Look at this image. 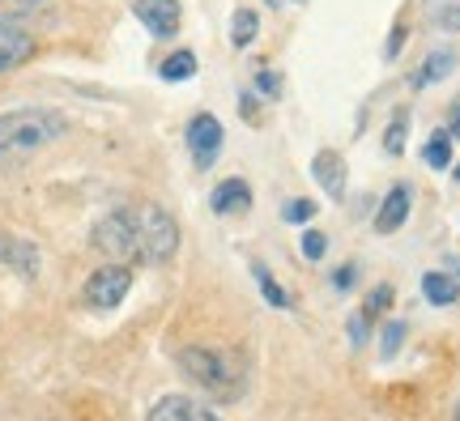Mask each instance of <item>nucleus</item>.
Wrapping results in <instances>:
<instances>
[{"label":"nucleus","instance_id":"4","mask_svg":"<svg viewBox=\"0 0 460 421\" xmlns=\"http://www.w3.org/2000/svg\"><path fill=\"white\" fill-rule=\"evenodd\" d=\"M94 247L115 264L119 259H137V217H132V209L107 213L94 226Z\"/></svg>","mask_w":460,"mask_h":421},{"label":"nucleus","instance_id":"24","mask_svg":"<svg viewBox=\"0 0 460 421\" xmlns=\"http://www.w3.org/2000/svg\"><path fill=\"white\" fill-rule=\"evenodd\" d=\"M388 303H393V285H376V290H371V298H367V315L388 311Z\"/></svg>","mask_w":460,"mask_h":421},{"label":"nucleus","instance_id":"33","mask_svg":"<svg viewBox=\"0 0 460 421\" xmlns=\"http://www.w3.org/2000/svg\"><path fill=\"white\" fill-rule=\"evenodd\" d=\"M456 179H460V166H456Z\"/></svg>","mask_w":460,"mask_h":421},{"label":"nucleus","instance_id":"18","mask_svg":"<svg viewBox=\"0 0 460 421\" xmlns=\"http://www.w3.org/2000/svg\"><path fill=\"white\" fill-rule=\"evenodd\" d=\"M422 158H427V166H435V171L452 166V136H447V132H435L427 141V149H422Z\"/></svg>","mask_w":460,"mask_h":421},{"label":"nucleus","instance_id":"13","mask_svg":"<svg viewBox=\"0 0 460 421\" xmlns=\"http://www.w3.org/2000/svg\"><path fill=\"white\" fill-rule=\"evenodd\" d=\"M209 205H214V213H222V217L247 213L252 209V188H247V179H226V183H217Z\"/></svg>","mask_w":460,"mask_h":421},{"label":"nucleus","instance_id":"30","mask_svg":"<svg viewBox=\"0 0 460 421\" xmlns=\"http://www.w3.org/2000/svg\"><path fill=\"white\" fill-rule=\"evenodd\" d=\"M452 136H460V102H456V111H452Z\"/></svg>","mask_w":460,"mask_h":421},{"label":"nucleus","instance_id":"25","mask_svg":"<svg viewBox=\"0 0 460 421\" xmlns=\"http://www.w3.org/2000/svg\"><path fill=\"white\" fill-rule=\"evenodd\" d=\"M256 85L264 90V98H278L281 94V77H278V73H256Z\"/></svg>","mask_w":460,"mask_h":421},{"label":"nucleus","instance_id":"12","mask_svg":"<svg viewBox=\"0 0 460 421\" xmlns=\"http://www.w3.org/2000/svg\"><path fill=\"white\" fill-rule=\"evenodd\" d=\"M410 196L413 192L405 188V183L384 196V209L376 213V230H379V234H393V230L405 226V217H410Z\"/></svg>","mask_w":460,"mask_h":421},{"label":"nucleus","instance_id":"3","mask_svg":"<svg viewBox=\"0 0 460 421\" xmlns=\"http://www.w3.org/2000/svg\"><path fill=\"white\" fill-rule=\"evenodd\" d=\"M137 259L146 264H166V259L180 251V222L158 205H137Z\"/></svg>","mask_w":460,"mask_h":421},{"label":"nucleus","instance_id":"17","mask_svg":"<svg viewBox=\"0 0 460 421\" xmlns=\"http://www.w3.org/2000/svg\"><path fill=\"white\" fill-rule=\"evenodd\" d=\"M158 73H163L166 82H188V77L197 73V56H192V51H175V56H166L163 60Z\"/></svg>","mask_w":460,"mask_h":421},{"label":"nucleus","instance_id":"31","mask_svg":"<svg viewBox=\"0 0 460 421\" xmlns=\"http://www.w3.org/2000/svg\"><path fill=\"white\" fill-rule=\"evenodd\" d=\"M9 4H17V9H34V4H43V0H9Z\"/></svg>","mask_w":460,"mask_h":421},{"label":"nucleus","instance_id":"20","mask_svg":"<svg viewBox=\"0 0 460 421\" xmlns=\"http://www.w3.org/2000/svg\"><path fill=\"white\" fill-rule=\"evenodd\" d=\"M256 281H261V290H264V298L273 303V307H290V298H286V290H281L278 281H273V273L264 268V264H256Z\"/></svg>","mask_w":460,"mask_h":421},{"label":"nucleus","instance_id":"8","mask_svg":"<svg viewBox=\"0 0 460 421\" xmlns=\"http://www.w3.org/2000/svg\"><path fill=\"white\" fill-rule=\"evenodd\" d=\"M34 56V34L13 26V22H0V73H13Z\"/></svg>","mask_w":460,"mask_h":421},{"label":"nucleus","instance_id":"21","mask_svg":"<svg viewBox=\"0 0 460 421\" xmlns=\"http://www.w3.org/2000/svg\"><path fill=\"white\" fill-rule=\"evenodd\" d=\"M401 340H405V324L393 320V324H384V340H379V357H396L401 349Z\"/></svg>","mask_w":460,"mask_h":421},{"label":"nucleus","instance_id":"2","mask_svg":"<svg viewBox=\"0 0 460 421\" xmlns=\"http://www.w3.org/2000/svg\"><path fill=\"white\" fill-rule=\"evenodd\" d=\"M180 366L192 383H200V388L214 391V396H226V400L243 396V388H247V366L230 354V349L192 345V349H183L180 354Z\"/></svg>","mask_w":460,"mask_h":421},{"label":"nucleus","instance_id":"23","mask_svg":"<svg viewBox=\"0 0 460 421\" xmlns=\"http://www.w3.org/2000/svg\"><path fill=\"white\" fill-rule=\"evenodd\" d=\"M324 251H329V239H324L320 230H307V234H303V256H307V259H320Z\"/></svg>","mask_w":460,"mask_h":421},{"label":"nucleus","instance_id":"9","mask_svg":"<svg viewBox=\"0 0 460 421\" xmlns=\"http://www.w3.org/2000/svg\"><path fill=\"white\" fill-rule=\"evenodd\" d=\"M146 421H222V417L209 413V408L200 405V400H192V396H163L158 405L149 408Z\"/></svg>","mask_w":460,"mask_h":421},{"label":"nucleus","instance_id":"7","mask_svg":"<svg viewBox=\"0 0 460 421\" xmlns=\"http://www.w3.org/2000/svg\"><path fill=\"white\" fill-rule=\"evenodd\" d=\"M132 13H137V22H141L149 34H158V39H171L183 22L180 0H137Z\"/></svg>","mask_w":460,"mask_h":421},{"label":"nucleus","instance_id":"29","mask_svg":"<svg viewBox=\"0 0 460 421\" xmlns=\"http://www.w3.org/2000/svg\"><path fill=\"white\" fill-rule=\"evenodd\" d=\"M401 43H405V34L396 31V34H393V39H388V56H396V51H401Z\"/></svg>","mask_w":460,"mask_h":421},{"label":"nucleus","instance_id":"28","mask_svg":"<svg viewBox=\"0 0 460 421\" xmlns=\"http://www.w3.org/2000/svg\"><path fill=\"white\" fill-rule=\"evenodd\" d=\"M332 285H337V290H349V285H354V268H337Z\"/></svg>","mask_w":460,"mask_h":421},{"label":"nucleus","instance_id":"15","mask_svg":"<svg viewBox=\"0 0 460 421\" xmlns=\"http://www.w3.org/2000/svg\"><path fill=\"white\" fill-rule=\"evenodd\" d=\"M452 68H456V56H452V51H435V56H430V60H427V65H422V73L413 77V85L444 82V77H447V73H452Z\"/></svg>","mask_w":460,"mask_h":421},{"label":"nucleus","instance_id":"16","mask_svg":"<svg viewBox=\"0 0 460 421\" xmlns=\"http://www.w3.org/2000/svg\"><path fill=\"white\" fill-rule=\"evenodd\" d=\"M256 31H261V13H256V9H239L234 22H230V39H234V48H247V43L256 39Z\"/></svg>","mask_w":460,"mask_h":421},{"label":"nucleus","instance_id":"11","mask_svg":"<svg viewBox=\"0 0 460 421\" xmlns=\"http://www.w3.org/2000/svg\"><path fill=\"white\" fill-rule=\"evenodd\" d=\"M312 175H315V183L332 196V200H341L345 196V162H341V153L320 149V153H315V162H312Z\"/></svg>","mask_w":460,"mask_h":421},{"label":"nucleus","instance_id":"26","mask_svg":"<svg viewBox=\"0 0 460 421\" xmlns=\"http://www.w3.org/2000/svg\"><path fill=\"white\" fill-rule=\"evenodd\" d=\"M439 26L460 31V0H452V4H444V9H439Z\"/></svg>","mask_w":460,"mask_h":421},{"label":"nucleus","instance_id":"32","mask_svg":"<svg viewBox=\"0 0 460 421\" xmlns=\"http://www.w3.org/2000/svg\"><path fill=\"white\" fill-rule=\"evenodd\" d=\"M456 421H460V405H456Z\"/></svg>","mask_w":460,"mask_h":421},{"label":"nucleus","instance_id":"5","mask_svg":"<svg viewBox=\"0 0 460 421\" xmlns=\"http://www.w3.org/2000/svg\"><path fill=\"white\" fill-rule=\"evenodd\" d=\"M128 290H132L128 268H124V264H102L99 273L85 281V303H90L94 311H111L128 298Z\"/></svg>","mask_w":460,"mask_h":421},{"label":"nucleus","instance_id":"6","mask_svg":"<svg viewBox=\"0 0 460 421\" xmlns=\"http://www.w3.org/2000/svg\"><path fill=\"white\" fill-rule=\"evenodd\" d=\"M188 149H192L197 171H209L217 162V149H222V124H217V115H209V111L192 115V124H188Z\"/></svg>","mask_w":460,"mask_h":421},{"label":"nucleus","instance_id":"34","mask_svg":"<svg viewBox=\"0 0 460 421\" xmlns=\"http://www.w3.org/2000/svg\"><path fill=\"white\" fill-rule=\"evenodd\" d=\"M298 4H303V0H298Z\"/></svg>","mask_w":460,"mask_h":421},{"label":"nucleus","instance_id":"10","mask_svg":"<svg viewBox=\"0 0 460 421\" xmlns=\"http://www.w3.org/2000/svg\"><path fill=\"white\" fill-rule=\"evenodd\" d=\"M0 268H13L22 276L39 273V247L17 239V234H0Z\"/></svg>","mask_w":460,"mask_h":421},{"label":"nucleus","instance_id":"1","mask_svg":"<svg viewBox=\"0 0 460 421\" xmlns=\"http://www.w3.org/2000/svg\"><path fill=\"white\" fill-rule=\"evenodd\" d=\"M68 132V119L51 107H17L0 115V162H22Z\"/></svg>","mask_w":460,"mask_h":421},{"label":"nucleus","instance_id":"19","mask_svg":"<svg viewBox=\"0 0 460 421\" xmlns=\"http://www.w3.org/2000/svg\"><path fill=\"white\" fill-rule=\"evenodd\" d=\"M405 136H410V111H396V119L388 124V136H384V149L388 153H405Z\"/></svg>","mask_w":460,"mask_h":421},{"label":"nucleus","instance_id":"14","mask_svg":"<svg viewBox=\"0 0 460 421\" xmlns=\"http://www.w3.org/2000/svg\"><path fill=\"white\" fill-rule=\"evenodd\" d=\"M422 294H427L435 307H452L460 298V285H456V276H447V273H427L422 276Z\"/></svg>","mask_w":460,"mask_h":421},{"label":"nucleus","instance_id":"22","mask_svg":"<svg viewBox=\"0 0 460 421\" xmlns=\"http://www.w3.org/2000/svg\"><path fill=\"white\" fill-rule=\"evenodd\" d=\"M281 217H286V222H312L315 205H312V200H290V205L281 209Z\"/></svg>","mask_w":460,"mask_h":421},{"label":"nucleus","instance_id":"27","mask_svg":"<svg viewBox=\"0 0 460 421\" xmlns=\"http://www.w3.org/2000/svg\"><path fill=\"white\" fill-rule=\"evenodd\" d=\"M367 324H371V315H367V311L349 320V340H354V345H362V340H367Z\"/></svg>","mask_w":460,"mask_h":421}]
</instances>
